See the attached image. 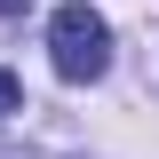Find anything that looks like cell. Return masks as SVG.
I'll list each match as a JSON object with an SVG mask.
<instances>
[{"label": "cell", "mask_w": 159, "mask_h": 159, "mask_svg": "<svg viewBox=\"0 0 159 159\" xmlns=\"http://www.w3.org/2000/svg\"><path fill=\"white\" fill-rule=\"evenodd\" d=\"M48 64H56L72 88L103 80V72H111V24H103L88 0H64L56 16H48Z\"/></svg>", "instance_id": "1"}, {"label": "cell", "mask_w": 159, "mask_h": 159, "mask_svg": "<svg viewBox=\"0 0 159 159\" xmlns=\"http://www.w3.org/2000/svg\"><path fill=\"white\" fill-rule=\"evenodd\" d=\"M8 111H24V88H16V72H0V119Z\"/></svg>", "instance_id": "2"}]
</instances>
